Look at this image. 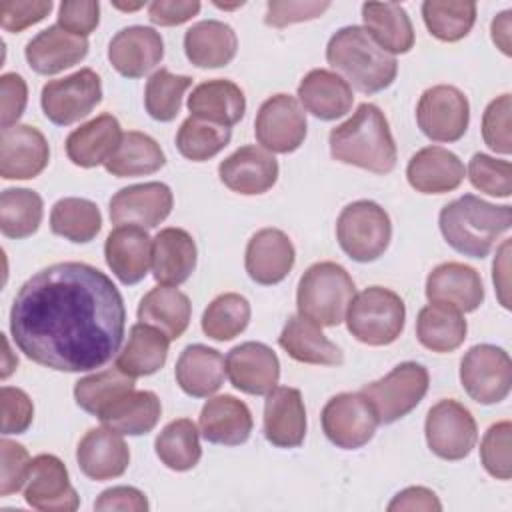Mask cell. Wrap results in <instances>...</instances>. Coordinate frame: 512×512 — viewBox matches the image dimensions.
Segmentation results:
<instances>
[{
    "label": "cell",
    "instance_id": "obj_1",
    "mask_svg": "<svg viewBox=\"0 0 512 512\" xmlns=\"http://www.w3.org/2000/svg\"><path fill=\"white\" fill-rule=\"evenodd\" d=\"M126 308L116 284L84 262H58L30 276L10 308L14 344L58 372H90L120 352Z\"/></svg>",
    "mask_w": 512,
    "mask_h": 512
},
{
    "label": "cell",
    "instance_id": "obj_2",
    "mask_svg": "<svg viewBox=\"0 0 512 512\" xmlns=\"http://www.w3.org/2000/svg\"><path fill=\"white\" fill-rule=\"evenodd\" d=\"M330 154L334 160L374 174H388L396 166V144L384 112L362 102L356 112L332 128Z\"/></svg>",
    "mask_w": 512,
    "mask_h": 512
},
{
    "label": "cell",
    "instance_id": "obj_3",
    "mask_svg": "<svg viewBox=\"0 0 512 512\" xmlns=\"http://www.w3.org/2000/svg\"><path fill=\"white\" fill-rule=\"evenodd\" d=\"M512 224V208L496 206L474 194H464L448 202L438 216V226L456 252L470 258H486L492 244L508 232Z\"/></svg>",
    "mask_w": 512,
    "mask_h": 512
},
{
    "label": "cell",
    "instance_id": "obj_4",
    "mask_svg": "<svg viewBox=\"0 0 512 512\" xmlns=\"http://www.w3.org/2000/svg\"><path fill=\"white\" fill-rule=\"evenodd\" d=\"M326 60L362 94L382 92L398 74L396 58L384 52L362 26L340 28L328 40Z\"/></svg>",
    "mask_w": 512,
    "mask_h": 512
},
{
    "label": "cell",
    "instance_id": "obj_5",
    "mask_svg": "<svg viewBox=\"0 0 512 512\" xmlns=\"http://www.w3.org/2000/svg\"><path fill=\"white\" fill-rule=\"evenodd\" d=\"M356 296V286L348 270L336 262L312 264L298 282V314L318 326H338L344 322L348 306Z\"/></svg>",
    "mask_w": 512,
    "mask_h": 512
},
{
    "label": "cell",
    "instance_id": "obj_6",
    "mask_svg": "<svg viewBox=\"0 0 512 512\" xmlns=\"http://www.w3.org/2000/svg\"><path fill=\"white\" fill-rule=\"evenodd\" d=\"M348 332L362 344L388 346L404 330V300L390 288L368 286L356 294L346 312Z\"/></svg>",
    "mask_w": 512,
    "mask_h": 512
},
{
    "label": "cell",
    "instance_id": "obj_7",
    "mask_svg": "<svg viewBox=\"0 0 512 512\" xmlns=\"http://www.w3.org/2000/svg\"><path fill=\"white\" fill-rule=\"evenodd\" d=\"M340 248L356 262L378 260L392 238L388 212L372 200H356L342 208L336 220Z\"/></svg>",
    "mask_w": 512,
    "mask_h": 512
},
{
    "label": "cell",
    "instance_id": "obj_8",
    "mask_svg": "<svg viewBox=\"0 0 512 512\" xmlns=\"http://www.w3.org/2000/svg\"><path fill=\"white\" fill-rule=\"evenodd\" d=\"M428 370L418 362H402L384 378L362 386L360 394L370 402L378 424H392L410 414L426 396Z\"/></svg>",
    "mask_w": 512,
    "mask_h": 512
},
{
    "label": "cell",
    "instance_id": "obj_9",
    "mask_svg": "<svg viewBox=\"0 0 512 512\" xmlns=\"http://www.w3.org/2000/svg\"><path fill=\"white\" fill-rule=\"evenodd\" d=\"M460 382L478 404H498L510 394L512 360L494 344L472 346L460 362Z\"/></svg>",
    "mask_w": 512,
    "mask_h": 512
},
{
    "label": "cell",
    "instance_id": "obj_10",
    "mask_svg": "<svg viewBox=\"0 0 512 512\" xmlns=\"http://www.w3.org/2000/svg\"><path fill=\"white\" fill-rule=\"evenodd\" d=\"M100 100L102 80L92 68H82L70 76L46 82L40 94L44 116L58 126H70L86 118Z\"/></svg>",
    "mask_w": 512,
    "mask_h": 512
},
{
    "label": "cell",
    "instance_id": "obj_11",
    "mask_svg": "<svg viewBox=\"0 0 512 512\" xmlns=\"http://www.w3.org/2000/svg\"><path fill=\"white\" fill-rule=\"evenodd\" d=\"M424 434L428 448L442 460L466 458L478 440L474 416L464 404L452 398L440 400L428 410Z\"/></svg>",
    "mask_w": 512,
    "mask_h": 512
},
{
    "label": "cell",
    "instance_id": "obj_12",
    "mask_svg": "<svg viewBox=\"0 0 512 512\" xmlns=\"http://www.w3.org/2000/svg\"><path fill=\"white\" fill-rule=\"evenodd\" d=\"M416 122L426 138L434 142H456L468 130V98L456 86H432L424 90L418 100Z\"/></svg>",
    "mask_w": 512,
    "mask_h": 512
},
{
    "label": "cell",
    "instance_id": "obj_13",
    "mask_svg": "<svg viewBox=\"0 0 512 512\" xmlns=\"http://www.w3.org/2000/svg\"><path fill=\"white\" fill-rule=\"evenodd\" d=\"M306 114L298 100L288 94L270 96L258 110L254 134L258 144L270 154H290L306 138Z\"/></svg>",
    "mask_w": 512,
    "mask_h": 512
},
{
    "label": "cell",
    "instance_id": "obj_14",
    "mask_svg": "<svg viewBox=\"0 0 512 512\" xmlns=\"http://www.w3.org/2000/svg\"><path fill=\"white\" fill-rule=\"evenodd\" d=\"M376 426L378 418L360 392L336 394L322 408V430L342 450H356L368 444Z\"/></svg>",
    "mask_w": 512,
    "mask_h": 512
},
{
    "label": "cell",
    "instance_id": "obj_15",
    "mask_svg": "<svg viewBox=\"0 0 512 512\" xmlns=\"http://www.w3.org/2000/svg\"><path fill=\"white\" fill-rule=\"evenodd\" d=\"M24 500L42 512H74L80 498L70 484L64 462L54 454H38L30 462Z\"/></svg>",
    "mask_w": 512,
    "mask_h": 512
},
{
    "label": "cell",
    "instance_id": "obj_16",
    "mask_svg": "<svg viewBox=\"0 0 512 512\" xmlns=\"http://www.w3.org/2000/svg\"><path fill=\"white\" fill-rule=\"evenodd\" d=\"M172 206L174 196L164 182L132 184L110 198V220L116 226L156 228L170 216Z\"/></svg>",
    "mask_w": 512,
    "mask_h": 512
},
{
    "label": "cell",
    "instance_id": "obj_17",
    "mask_svg": "<svg viewBox=\"0 0 512 512\" xmlns=\"http://www.w3.org/2000/svg\"><path fill=\"white\" fill-rule=\"evenodd\" d=\"M226 374L230 384L252 396H266L280 380V360L262 342H244L226 354Z\"/></svg>",
    "mask_w": 512,
    "mask_h": 512
},
{
    "label": "cell",
    "instance_id": "obj_18",
    "mask_svg": "<svg viewBox=\"0 0 512 512\" xmlns=\"http://www.w3.org/2000/svg\"><path fill=\"white\" fill-rule=\"evenodd\" d=\"M50 160L44 134L28 124L2 130L0 136V176L4 180L36 178Z\"/></svg>",
    "mask_w": 512,
    "mask_h": 512
},
{
    "label": "cell",
    "instance_id": "obj_19",
    "mask_svg": "<svg viewBox=\"0 0 512 512\" xmlns=\"http://www.w3.org/2000/svg\"><path fill=\"white\" fill-rule=\"evenodd\" d=\"M164 58V40L150 26H128L108 44V60L124 78H142Z\"/></svg>",
    "mask_w": 512,
    "mask_h": 512
},
{
    "label": "cell",
    "instance_id": "obj_20",
    "mask_svg": "<svg viewBox=\"0 0 512 512\" xmlns=\"http://www.w3.org/2000/svg\"><path fill=\"white\" fill-rule=\"evenodd\" d=\"M218 176L232 192L256 196L268 192L276 184L278 162L268 150L248 144L220 162Z\"/></svg>",
    "mask_w": 512,
    "mask_h": 512
},
{
    "label": "cell",
    "instance_id": "obj_21",
    "mask_svg": "<svg viewBox=\"0 0 512 512\" xmlns=\"http://www.w3.org/2000/svg\"><path fill=\"white\" fill-rule=\"evenodd\" d=\"M426 298L458 312H474L484 302L480 274L462 262L438 264L426 278Z\"/></svg>",
    "mask_w": 512,
    "mask_h": 512
},
{
    "label": "cell",
    "instance_id": "obj_22",
    "mask_svg": "<svg viewBox=\"0 0 512 512\" xmlns=\"http://www.w3.org/2000/svg\"><path fill=\"white\" fill-rule=\"evenodd\" d=\"M296 260V250L292 240L278 228L258 230L246 246L244 266L248 276L262 286H272L282 282Z\"/></svg>",
    "mask_w": 512,
    "mask_h": 512
},
{
    "label": "cell",
    "instance_id": "obj_23",
    "mask_svg": "<svg viewBox=\"0 0 512 512\" xmlns=\"http://www.w3.org/2000/svg\"><path fill=\"white\" fill-rule=\"evenodd\" d=\"M104 258L122 284H138L152 266V238L146 228L116 226L106 238Z\"/></svg>",
    "mask_w": 512,
    "mask_h": 512
},
{
    "label": "cell",
    "instance_id": "obj_24",
    "mask_svg": "<svg viewBox=\"0 0 512 512\" xmlns=\"http://www.w3.org/2000/svg\"><path fill=\"white\" fill-rule=\"evenodd\" d=\"M264 436L276 448H296L306 436V408L298 388L276 386L264 402Z\"/></svg>",
    "mask_w": 512,
    "mask_h": 512
},
{
    "label": "cell",
    "instance_id": "obj_25",
    "mask_svg": "<svg viewBox=\"0 0 512 512\" xmlns=\"http://www.w3.org/2000/svg\"><path fill=\"white\" fill-rule=\"evenodd\" d=\"M76 460L84 476L102 482L126 472L130 464V450L122 434L102 426L84 434L76 448Z\"/></svg>",
    "mask_w": 512,
    "mask_h": 512
},
{
    "label": "cell",
    "instance_id": "obj_26",
    "mask_svg": "<svg viewBox=\"0 0 512 512\" xmlns=\"http://www.w3.org/2000/svg\"><path fill=\"white\" fill-rule=\"evenodd\" d=\"M88 54V40L54 24L38 32L24 48L28 66L36 74H58L82 62Z\"/></svg>",
    "mask_w": 512,
    "mask_h": 512
},
{
    "label": "cell",
    "instance_id": "obj_27",
    "mask_svg": "<svg viewBox=\"0 0 512 512\" xmlns=\"http://www.w3.org/2000/svg\"><path fill=\"white\" fill-rule=\"evenodd\" d=\"M464 174L462 160L442 146H426L418 150L406 166L408 184L422 194L452 192L462 184Z\"/></svg>",
    "mask_w": 512,
    "mask_h": 512
},
{
    "label": "cell",
    "instance_id": "obj_28",
    "mask_svg": "<svg viewBox=\"0 0 512 512\" xmlns=\"http://www.w3.org/2000/svg\"><path fill=\"white\" fill-rule=\"evenodd\" d=\"M250 408L232 394L210 398L200 412V432L204 440L222 446H240L252 432Z\"/></svg>",
    "mask_w": 512,
    "mask_h": 512
},
{
    "label": "cell",
    "instance_id": "obj_29",
    "mask_svg": "<svg viewBox=\"0 0 512 512\" xmlns=\"http://www.w3.org/2000/svg\"><path fill=\"white\" fill-rule=\"evenodd\" d=\"M298 98L304 110L326 122L348 114L354 102L352 86L326 68H314L300 80Z\"/></svg>",
    "mask_w": 512,
    "mask_h": 512
},
{
    "label": "cell",
    "instance_id": "obj_30",
    "mask_svg": "<svg viewBox=\"0 0 512 512\" xmlns=\"http://www.w3.org/2000/svg\"><path fill=\"white\" fill-rule=\"evenodd\" d=\"M196 242L182 228H162L152 238V274L156 282L178 286L196 268Z\"/></svg>",
    "mask_w": 512,
    "mask_h": 512
},
{
    "label": "cell",
    "instance_id": "obj_31",
    "mask_svg": "<svg viewBox=\"0 0 512 512\" xmlns=\"http://www.w3.org/2000/svg\"><path fill=\"white\" fill-rule=\"evenodd\" d=\"M120 122L112 114H100L72 130L66 138V154L80 168L106 164L122 140Z\"/></svg>",
    "mask_w": 512,
    "mask_h": 512
},
{
    "label": "cell",
    "instance_id": "obj_32",
    "mask_svg": "<svg viewBox=\"0 0 512 512\" xmlns=\"http://www.w3.org/2000/svg\"><path fill=\"white\" fill-rule=\"evenodd\" d=\"M280 348L296 362L338 366L344 362L342 350L324 336L322 326L296 314L290 316L278 336Z\"/></svg>",
    "mask_w": 512,
    "mask_h": 512
},
{
    "label": "cell",
    "instance_id": "obj_33",
    "mask_svg": "<svg viewBox=\"0 0 512 512\" xmlns=\"http://www.w3.org/2000/svg\"><path fill=\"white\" fill-rule=\"evenodd\" d=\"M224 374V356L204 344L186 346L180 352L174 368L178 386L182 388V392L194 398H208L210 394H214L222 386Z\"/></svg>",
    "mask_w": 512,
    "mask_h": 512
},
{
    "label": "cell",
    "instance_id": "obj_34",
    "mask_svg": "<svg viewBox=\"0 0 512 512\" xmlns=\"http://www.w3.org/2000/svg\"><path fill=\"white\" fill-rule=\"evenodd\" d=\"M238 50L234 28L220 20H202L184 34L186 58L198 68H222L230 64Z\"/></svg>",
    "mask_w": 512,
    "mask_h": 512
},
{
    "label": "cell",
    "instance_id": "obj_35",
    "mask_svg": "<svg viewBox=\"0 0 512 512\" xmlns=\"http://www.w3.org/2000/svg\"><path fill=\"white\" fill-rule=\"evenodd\" d=\"M188 110L190 116L230 128L244 118L246 98L238 84L216 78L202 82L192 90L188 96Z\"/></svg>",
    "mask_w": 512,
    "mask_h": 512
},
{
    "label": "cell",
    "instance_id": "obj_36",
    "mask_svg": "<svg viewBox=\"0 0 512 512\" xmlns=\"http://www.w3.org/2000/svg\"><path fill=\"white\" fill-rule=\"evenodd\" d=\"M364 30L388 54H406L414 46V28L408 12L396 2L362 4Z\"/></svg>",
    "mask_w": 512,
    "mask_h": 512
},
{
    "label": "cell",
    "instance_id": "obj_37",
    "mask_svg": "<svg viewBox=\"0 0 512 512\" xmlns=\"http://www.w3.org/2000/svg\"><path fill=\"white\" fill-rule=\"evenodd\" d=\"M192 316V304L184 292L174 286L160 284L144 294L138 304V320L164 332L170 340H178Z\"/></svg>",
    "mask_w": 512,
    "mask_h": 512
},
{
    "label": "cell",
    "instance_id": "obj_38",
    "mask_svg": "<svg viewBox=\"0 0 512 512\" xmlns=\"http://www.w3.org/2000/svg\"><path fill=\"white\" fill-rule=\"evenodd\" d=\"M168 346L170 338L164 332L138 322L130 328L128 342L116 354V368L132 378L150 376L166 364Z\"/></svg>",
    "mask_w": 512,
    "mask_h": 512
},
{
    "label": "cell",
    "instance_id": "obj_39",
    "mask_svg": "<svg viewBox=\"0 0 512 512\" xmlns=\"http://www.w3.org/2000/svg\"><path fill=\"white\" fill-rule=\"evenodd\" d=\"M162 414L158 396L150 390H132L116 400L98 418L102 426L122 436H142L154 430Z\"/></svg>",
    "mask_w": 512,
    "mask_h": 512
},
{
    "label": "cell",
    "instance_id": "obj_40",
    "mask_svg": "<svg viewBox=\"0 0 512 512\" xmlns=\"http://www.w3.org/2000/svg\"><path fill=\"white\" fill-rule=\"evenodd\" d=\"M166 164L160 144L144 132H124L118 148L106 160L104 168L116 178L146 176L158 172Z\"/></svg>",
    "mask_w": 512,
    "mask_h": 512
},
{
    "label": "cell",
    "instance_id": "obj_41",
    "mask_svg": "<svg viewBox=\"0 0 512 512\" xmlns=\"http://www.w3.org/2000/svg\"><path fill=\"white\" fill-rule=\"evenodd\" d=\"M468 324L462 312L442 306L428 304L418 312L416 318V338L418 342L438 354L454 352L466 340Z\"/></svg>",
    "mask_w": 512,
    "mask_h": 512
},
{
    "label": "cell",
    "instance_id": "obj_42",
    "mask_svg": "<svg viewBox=\"0 0 512 512\" xmlns=\"http://www.w3.org/2000/svg\"><path fill=\"white\" fill-rule=\"evenodd\" d=\"M156 456L160 462L176 472L192 470L200 458V434L190 418H178L168 422L154 442Z\"/></svg>",
    "mask_w": 512,
    "mask_h": 512
},
{
    "label": "cell",
    "instance_id": "obj_43",
    "mask_svg": "<svg viewBox=\"0 0 512 512\" xmlns=\"http://www.w3.org/2000/svg\"><path fill=\"white\" fill-rule=\"evenodd\" d=\"M102 228V214L92 200L60 198L50 212V230L76 244H86L96 238Z\"/></svg>",
    "mask_w": 512,
    "mask_h": 512
},
{
    "label": "cell",
    "instance_id": "obj_44",
    "mask_svg": "<svg viewBox=\"0 0 512 512\" xmlns=\"http://www.w3.org/2000/svg\"><path fill=\"white\" fill-rule=\"evenodd\" d=\"M44 202L30 188H6L0 194V230L6 238L32 236L42 222Z\"/></svg>",
    "mask_w": 512,
    "mask_h": 512
},
{
    "label": "cell",
    "instance_id": "obj_45",
    "mask_svg": "<svg viewBox=\"0 0 512 512\" xmlns=\"http://www.w3.org/2000/svg\"><path fill=\"white\" fill-rule=\"evenodd\" d=\"M132 390H134V378L114 366L110 370H102V372L80 378L74 386V400L84 412L92 416H100L116 400H120L124 394Z\"/></svg>",
    "mask_w": 512,
    "mask_h": 512
},
{
    "label": "cell",
    "instance_id": "obj_46",
    "mask_svg": "<svg viewBox=\"0 0 512 512\" xmlns=\"http://www.w3.org/2000/svg\"><path fill=\"white\" fill-rule=\"evenodd\" d=\"M422 18L434 38L442 42H458L468 36L476 22V4L454 0H426L422 2Z\"/></svg>",
    "mask_w": 512,
    "mask_h": 512
},
{
    "label": "cell",
    "instance_id": "obj_47",
    "mask_svg": "<svg viewBox=\"0 0 512 512\" xmlns=\"http://www.w3.org/2000/svg\"><path fill=\"white\" fill-rule=\"evenodd\" d=\"M250 302L236 292L216 296L202 314V330L216 342H228L242 334L250 322Z\"/></svg>",
    "mask_w": 512,
    "mask_h": 512
},
{
    "label": "cell",
    "instance_id": "obj_48",
    "mask_svg": "<svg viewBox=\"0 0 512 512\" xmlns=\"http://www.w3.org/2000/svg\"><path fill=\"white\" fill-rule=\"evenodd\" d=\"M230 138L232 130L228 126L188 116L176 132V148L184 158L192 162H204L222 152Z\"/></svg>",
    "mask_w": 512,
    "mask_h": 512
},
{
    "label": "cell",
    "instance_id": "obj_49",
    "mask_svg": "<svg viewBox=\"0 0 512 512\" xmlns=\"http://www.w3.org/2000/svg\"><path fill=\"white\" fill-rule=\"evenodd\" d=\"M192 86L190 76H178L172 74L166 68L156 70L144 90V106L150 118L158 122H172L182 106L184 92Z\"/></svg>",
    "mask_w": 512,
    "mask_h": 512
},
{
    "label": "cell",
    "instance_id": "obj_50",
    "mask_svg": "<svg viewBox=\"0 0 512 512\" xmlns=\"http://www.w3.org/2000/svg\"><path fill=\"white\" fill-rule=\"evenodd\" d=\"M468 178L476 190L490 196L508 198L512 192V164L508 160L476 152L468 162Z\"/></svg>",
    "mask_w": 512,
    "mask_h": 512
},
{
    "label": "cell",
    "instance_id": "obj_51",
    "mask_svg": "<svg viewBox=\"0 0 512 512\" xmlns=\"http://www.w3.org/2000/svg\"><path fill=\"white\" fill-rule=\"evenodd\" d=\"M510 440H512V424L508 420H502L492 424L480 442L482 466L490 476L498 480H510L512 476Z\"/></svg>",
    "mask_w": 512,
    "mask_h": 512
},
{
    "label": "cell",
    "instance_id": "obj_52",
    "mask_svg": "<svg viewBox=\"0 0 512 512\" xmlns=\"http://www.w3.org/2000/svg\"><path fill=\"white\" fill-rule=\"evenodd\" d=\"M510 112H512V98L510 94H502L494 98L484 114H482V138L484 144L494 150L496 154H510Z\"/></svg>",
    "mask_w": 512,
    "mask_h": 512
},
{
    "label": "cell",
    "instance_id": "obj_53",
    "mask_svg": "<svg viewBox=\"0 0 512 512\" xmlns=\"http://www.w3.org/2000/svg\"><path fill=\"white\" fill-rule=\"evenodd\" d=\"M0 452H2L0 496H10L26 484L32 460L28 456V450L22 444L8 438H2Z\"/></svg>",
    "mask_w": 512,
    "mask_h": 512
},
{
    "label": "cell",
    "instance_id": "obj_54",
    "mask_svg": "<svg viewBox=\"0 0 512 512\" xmlns=\"http://www.w3.org/2000/svg\"><path fill=\"white\" fill-rule=\"evenodd\" d=\"M34 418L28 394L14 386H2V434H24Z\"/></svg>",
    "mask_w": 512,
    "mask_h": 512
},
{
    "label": "cell",
    "instance_id": "obj_55",
    "mask_svg": "<svg viewBox=\"0 0 512 512\" xmlns=\"http://www.w3.org/2000/svg\"><path fill=\"white\" fill-rule=\"evenodd\" d=\"M330 8V2H294V0H270L266 6L264 22L272 28H286L296 22L314 20Z\"/></svg>",
    "mask_w": 512,
    "mask_h": 512
},
{
    "label": "cell",
    "instance_id": "obj_56",
    "mask_svg": "<svg viewBox=\"0 0 512 512\" xmlns=\"http://www.w3.org/2000/svg\"><path fill=\"white\" fill-rule=\"evenodd\" d=\"M100 22V4L96 0H66L58 8V26L86 38Z\"/></svg>",
    "mask_w": 512,
    "mask_h": 512
},
{
    "label": "cell",
    "instance_id": "obj_57",
    "mask_svg": "<svg viewBox=\"0 0 512 512\" xmlns=\"http://www.w3.org/2000/svg\"><path fill=\"white\" fill-rule=\"evenodd\" d=\"M52 0L32 2H2L0 4V26L6 32H22L28 26L44 20L52 10Z\"/></svg>",
    "mask_w": 512,
    "mask_h": 512
},
{
    "label": "cell",
    "instance_id": "obj_58",
    "mask_svg": "<svg viewBox=\"0 0 512 512\" xmlns=\"http://www.w3.org/2000/svg\"><path fill=\"white\" fill-rule=\"evenodd\" d=\"M0 94H2V130L16 126L20 116L26 110L28 86L26 80L16 72H6L0 76Z\"/></svg>",
    "mask_w": 512,
    "mask_h": 512
},
{
    "label": "cell",
    "instance_id": "obj_59",
    "mask_svg": "<svg viewBox=\"0 0 512 512\" xmlns=\"http://www.w3.org/2000/svg\"><path fill=\"white\" fill-rule=\"evenodd\" d=\"M94 510L104 512V510H120V512H146L148 510V500L142 490L134 486H112L104 492L94 502Z\"/></svg>",
    "mask_w": 512,
    "mask_h": 512
},
{
    "label": "cell",
    "instance_id": "obj_60",
    "mask_svg": "<svg viewBox=\"0 0 512 512\" xmlns=\"http://www.w3.org/2000/svg\"><path fill=\"white\" fill-rule=\"evenodd\" d=\"M200 12L198 0H156L148 4V18L158 26H178Z\"/></svg>",
    "mask_w": 512,
    "mask_h": 512
},
{
    "label": "cell",
    "instance_id": "obj_61",
    "mask_svg": "<svg viewBox=\"0 0 512 512\" xmlns=\"http://www.w3.org/2000/svg\"><path fill=\"white\" fill-rule=\"evenodd\" d=\"M388 510L390 512H396V510H426V512L434 510V512H438V510H442V504L432 490H428L424 486H410L392 498V502L388 504Z\"/></svg>",
    "mask_w": 512,
    "mask_h": 512
},
{
    "label": "cell",
    "instance_id": "obj_62",
    "mask_svg": "<svg viewBox=\"0 0 512 512\" xmlns=\"http://www.w3.org/2000/svg\"><path fill=\"white\" fill-rule=\"evenodd\" d=\"M508 250H510V242L504 240V244L500 246V252L492 264V280H494V286L498 290V296H500V302L504 308H510L508 304Z\"/></svg>",
    "mask_w": 512,
    "mask_h": 512
},
{
    "label": "cell",
    "instance_id": "obj_63",
    "mask_svg": "<svg viewBox=\"0 0 512 512\" xmlns=\"http://www.w3.org/2000/svg\"><path fill=\"white\" fill-rule=\"evenodd\" d=\"M510 20H512V12L504 10L500 12L494 20H492V42L502 50V54L510 56Z\"/></svg>",
    "mask_w": 512,
    "mask_h": 512
},
{
    "label": "cell",
    "instance_id": "obj_64",
    "mask_svg": "<svg viewBox=\"0 0 512 512\" xmlns=\"http://www.w3.org/2000/svg\"><path fill=\"white\" fill-rule=\"evenodd\" d=\"M114 6H116V8H120V10H128V12H130V10H138V8H142L144 4H142V2H138V4H118V2H116Z\"/></svg>",
    "mask_w": 512,
    "mask_h": 512
}]
</instances>
